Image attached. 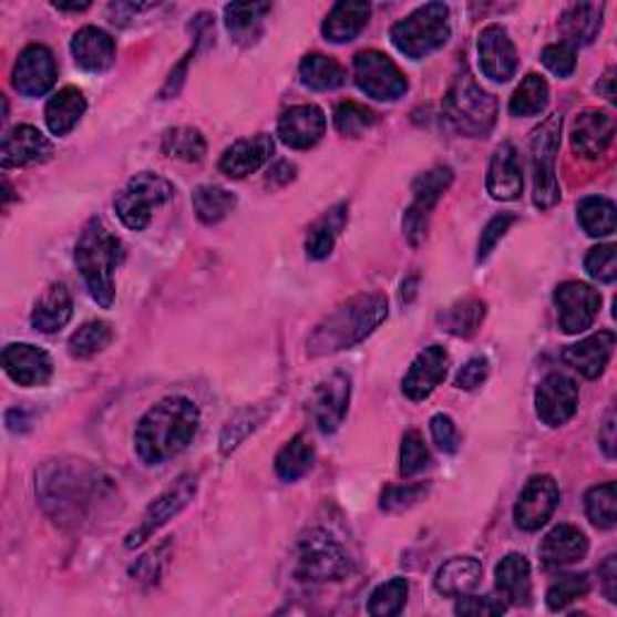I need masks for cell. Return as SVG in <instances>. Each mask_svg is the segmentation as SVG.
I'll use <instances>...</instances> for the list:
<instances>
[{
	"label": "cell",
	"instance_id": "obj_1",
	"mask_svg": "<svg viewBox=\"0 0 617 617\" xmlns=\"http://www.w3.org/2000/svg\"><path fill=\"white\" fill-rule=\"evenodd\" d=\"M116 483L82 459H53L37 471V500L53 524L85 531L114 510Z\"/></svg>",
	"mask_w": 617,
	"mask_h": 617
},
{
	"label": "cell",
	"instance_id": "obj_2",
	"mask_svg": "<svg viewBox=\"0 0 617 617\" xmlns=\"http://www.w3.org/2000/svg\"><path fill=\"white\" fill-rule=\"evenodd\" d=\"M198 405L184 395H167L141 418L135 428V454L145 465H162L179 456L196 436Z\"/></svg>",
	"mask_w": 617,
	"mask_h": 617
},
{
	"label": "cell",
	"instance_id": "obj_3",
	"mask_svg": "<svg viewBox=\"0 0 617 617\" xmlns=\"http://www.w3.org/2000/svg\"><path fill=\"white\" fill-rule=\"evenodd\" d=\"M389 317V299L381 292H362L323 317L307 340L309 358L350 350L372 336Z\"/></svg>",
	"mask_w": 617,
	"mask_h": 617
},
{
	"label": "cell",
	"instance_id": "obj_4",
	"mask_svg": "<svg viewBox=\"0 0 617 617\" xmlns=\"http://www.w3.org/2000/svg\"><path fill=\"white\" fill-rule=\"evenodd\" d=\"M123 256L126 254H123L121 239L109 232L100 217H92L75 244V264L90 297L102 309L112 307L116 299L114 270L121 266Z\"/></svg>",
	"mask_w": 617,
	"mask_h": 617
},
{
	"label": "cell",
	"instance_id": "obj_5",
	"mask_svg": "<svg viewBox=\"0 0 617 617\" xmlns=\"http://www.w3.org/2000/svg\"><path fill=\"white\" fill-rule=\"evenodd\" d=\"M444 114L461 135L485 138L495 128L497 100L480 88L469 71H463L454 78L446 92Z\"/></svg>",
	"mask_w": 617,
	"mask_h": 617
},
{
	"label": "cell",
	"instance_id": "obj_6",
	"mask_svg": "<svg viewBox=\"0 0 617 617\" xmlns=\"http://www.w3.org/2000/svg\"><path fill=\"white\" fill-rule=\"evenodd\" d=\"M451 37L449 8L444 3L420 6L391 27V41L403 56L420 61L442 49Z\"/></svg>",
	"mask_w": 617,
	"mask_h": 617
},
{
	"label": "cell",
	"instance_id": "obj_7",
	"mask_svg": "<svg viewBox=\"0 0 617 617\" xmlns=\"http://www.w3.org/2000/svg\"><path fill=\"white\" fill-rule=\"evenodd\" d=\"M295 574L305 582H342L352 574V559L331 533L309 528L297 541Z\"/></svg>",
	"mask_w": 617,
	"mask_h": 617
},
{
	"label": "cell",
	"instance_id": "obj_8",
	"mask_svg": "<svg viewBox=\"0 0 617 617\" xmlns=\"http://www.w3.org/2000/svg\"><path fill=\"white\" fill-rule=\"evenodd\" d=\"M559 135H562V116L551 114L533 133L531 141V164H533V203L541 210H551L559 200L557 184V153H559Z\"/></svg>",
	"mask_w": 617,
	"mask_h": 617
},
{
	"label": "cell",
	"instance_id": "obj_9",
	"mask_svg": "<svg viewBox=\"0 0 617 617\" xmlns=\"http://www.w3.org/2000/svg\"><path fill=\"white\" fill-rule=\"evenodd\" d=\"M174 184L164 179L160 174L143 172L135 174L133 179L126 184V188L114 198V210L123 225L133 232H143L153 213L160 205L169 203L174 198Z\"/></svg>",
	"mask_w": 617,
	"mask_h": 617
},
{
	"label": "cell",
	"instance_id": "obj_10",
	"mask_svg": "<svg viewBox=\"0 0 617 617\" xmlns=\"http://www.w3.org/2000/svg\"><path fill=\"white\" fill-rule=\"evenodd\" d=\"M354 82L367 97L379 102H395L408 92V78L387 53L381 51H360L352 61Z\"/></svg>",
	"mask_w": 617,
	"mask_h": 617
},
{
	"label": "cell",
	"instance_id": "obj_11",
	"mask_svg": "<svg viewBox=\"0 0 617 617\" xmlns=\"http://www.w3.org/2000/svg\"><path fill=\"white\" fill-rule=\"evenodd\" d=\"M196 492H198V480H196V475H191V473L182 475L172 487L164 490L162 495L147 506L143 518H141V524L135 526L126 536L128 551L141 547L145 541L153 538L164 524H169L174 516H179L186 510V506L194 502Z\"/></svg>",
	"mask_w": 617,
	"mask_h": 617
},
{
	"label": "cell",
	"instance_id": "obj_12",
	"mask_svg": "<svg viewBox=\"0 0 617 617\" xmlns=\"http://www.w3.org/2000/svg\"><path fill=\"white\" fill-rule=\"evenodd\" d=\"M451 184H454V169L444 167V164L420 174L413 182V205H410L403 217L405 237L413 246L422 241L424 229L430 225L432 210L436 208V203L442 200Z\"/></svg>",
	"mask_w": 617,
	"mask_h": 617
},
{
	"label": "cell",
	"instance_id": "obj_13",
	"mask_svg": "<svg viewBox=\"0 0 617 617\" xmlns=\"http://www.w3.org/2000/svg\"><path fill=\"white\" fill-rule=\"evenodd\" d=\"M600 305H603L600 295L586 282L569 280V282H562L555 290L559 328L569 336L584 333L586 328H592L594 321L598 319Z\"/></svg>",
	"mask_w": 617,
	"mask_h": 617
},
{
	"label": "cell",
	"instance_id": "obj_14",
	"mask_svg": "<svg viewBox=\"0 0 617 617\" xmlns=\"http://www.w3.org/2000/svg\"><path fill=\"white\" fill-rule=\"evenodd\" d=\"M559 504V487L551 475H533L521 490L514 506V521L521 531L536 533L553 518Z\"/></svg>",
	"mask_w": 617,
	"mask_h": 617
},
{
	"label": "cell",
	"instance_id": "obj_15",
	"mask_svg": "<svg viewBox=\"0 0 617 617\" xmlns=\"http://www.w3.org/2000/svg\"><path fill=\"white\" fill-rule=\"evenodd\" d=\"M59 68L56 59L49 47L44 44H30L12 68V88H16L22 97H44V94L56 85Z\"/></svg>",
	"mask_w": 617,
	"mask_h": 617
},
{
	"label": "cell",
	"instance_id": "obj_16",
	"mask_svg": "<svg viewBox=\"0 0 617 617\" xmlns=\"http://www.w3.org/2000/svg\"><path fill=\"white\" fill-rule=\"evenodd\" d=\"M579 405V387L569 377L547 374L536 391V415L547 428L567 424Z\"/></svg>",
	"mask_w": 617,
	"mask_h": 617
},
{
	"label": "cell",
	"instance_id": "obj_17",
	"mask_svg": "<svg viewBox=\"0 0 617 617\" xmlns=\"http://www.w3.org/2000/svg\"><path fill=\"white\" fill-rule=\"evenodd\" d=\"M348 405H350V379L340 372L323 379L319 387L313 389L309 401L311 418L323 434H333L340 428L342 420L348 415Z\"/></svg>",
	"mask_w": 617,
	"mask_h": 617
},
{
	"label": "cell",
	"instance_id": "obj_18",
	"mask_svg": "<svg viewBox=\"0 0 617 617\" xmlns=\"http://www.w3.org/2000/svg\"><path fill=\"white\" fill-rule=\"evenodd\" d=\"M6 374L24 389L47 387L53 377V362L47 350L30 342H10L3 350Z\"/></svg>",
	"mask_w": 617,
	"mask_h": 617
},
{
	"label": "cell",
	"instance_id": "obj_19",
	"mask_svg": "<svg viewBox=\"0 0 617 617\" xmlns=\"http://www.w3.org/2000/svg\"><path fill=\"white\" fill-rule=\"evenodd\" d=\"M477 56H480V68H483L485 78L495 80V82L512 80L518 68L514 41H512L510 32H506L500 24H490L483 32H480Z\"/></svg>",
	"mask_w": 617,
	"mask_h": 617
},
{
	"label": "cell",
	"instance_id": "obj_20",
	"mask_svg": "<svg viewBox=\"0 0 617 617\" xmlns=\"http://www.w3.org/2000/svg\"><path fill=\"white\" fill-rule=\"evenodd\" d=\"M449 372V352L442 346L424 348L410 364L403 379V393L410 401H428L432 391L446 379Z\"/></svg>",
	"mask_w": 617,
	"mask_h": 617
},
{
	"label": "cell",
	"instance_id": "obj_21",
	"mask_svg": "<svg viewBox=\"0 0 617 617\" xmlns=\"http://www.w3.org/2000/svg\"><path fill=\"white\" fill-rule=\"evenodd\" d=\"M326 133V116L317 104H299L287 109L278 121L280 141L292 150H309Z\"/></svg>",
	"mask_w": 617,
	"mask_h": 617
},
{
	"label": "cell",
	"instance_id": "obj_22",
	"mask_svg": "<svg viewBox=\"0 0 617 617\" xmlns=\"http://www.w3.org/2000/svg\"><path fill=\"white\" fill-rule=\"evenodd\" d=\"M613 135V116L608 112H598V109H586L572 123V150L579 157L596 160L610 147Z\"/></svg>",
	"mask_w": 617,
	"mask_h": 617
},
{
	"label": "cell",
	"instance_id": "obj_23",
	"mask_svg": "<svg viewBox=\"0 0 617 617\" xmlns=\"http://www.w3.org/2000/svg\"><path fill=\"white\" fill-rule=\"evenodd\" d=\"M272 150H276V143H272L268 133L241 138L235 145H229L223 157H219V172L229 176V179H246V176L264 167L272 157Z\"/></svg>",
	"mask_w": 617,
	"mask_h": 617
},
{
	"label": "cell",
	"instance_id": "obj_24",
	"mask_svg": "<svg viewBox=\"0 0 617 617\" xmlns=\"http://www.w3.org/2000/svg\"><path fill=\"white\" fill-rule=\"evenodd\" d=\"M53 155V145L39 128L22 123L12 131L6 133L3 138V153H0V162L3 169L12 167H27V164L47 162Z\"/></svg>",
	"mask_w": 617,
	"mask_h": 617
},
{
	"label": "cell",
	"instance_id": "obj_25",
	"mask_svg": "<svg viewBox=\"0 0 617 617\" xmlns=\"http://www.w3.org/2000/svg\"><path fill=\"white\" fill-rule=\"evenodd\" d=\"M75 63L88 73H106L116 63V44L112 34L100 27H82L71 41Z\"/></svg>",
	"mask_w": 617,
	"mask_h": 617
},
{
	"label": "cell",
	"instance_id": "obj_26",
	"mask_svg": "<svg viewBox=\"0 0 617 617\" xmlns=\"http://www.w3.org/2000/svg\"><path fill=\"white\" fill-rule=\"evenodd\" d=\"M524 188L521 160L512 143H502L490 160L487 169V194L495 200H516Z\"/></svg>",
	"mask_w": 617,
	"mask_h": 617
},
{
	"label": "cell",
	"instance_id": "obj_27",
	"mask_svg": "<svg viewBox=\"0 0 617 617\" xmlns=\"http://www.w3.org/2000/svg\"><path fill=\"white\" fill-rule=\"evenodd\" d=\"M615 350V333L613 331H598L594 336H588L584 340H579L577 346H569L562 354L565 364H569L572 369L586 379H598L613 358Z\"/></svg>",
	"mask_w": 617,
	"mask_h": 617
},
{
	"label": "cell",
	"instance_id": "obj_28",
	"mask_svg": "<svg viewBox=\"0 0 617 617\" xmlns=\"http://www.w3.org/2000/svg\"><path fill=\"white\" fill-rule=\"evenodd\" d=\"M73 317V297L65 282H51L32 309V328L39 333H56Z\"/></svg>",
	"mask_w": 617,
	"mask_h": 617
},
{
	"label": "cell",
	"instance_id": "obj_29",
	"mask_svg": "<svg viewBox=\"0 0 617 617\" xmlns=\"http://www.w3.org/2000/svg\"><path fill=\"white\" fill-rule=\"evenodd\" d=\"M588 553V538L577 526L559 524L543 538L538 555L545 567H567L584 559Z\"/></svg>",
	"mask_w": 617,
	"mask_h": 617
},
{
	"label": "cell",
	"instance_id": "obj_30",
	"mask_svg": "<svg viewBox=\"0 0 617 617\" xmlns=\"http://www.w3.org/2000/svg\"><path fill=\"white\" fill-rule=\"evenodd\" d=\"M483 579V565L475 557H451L439 567L434 577V588L442 596L461 598L473 594Z\"/></svg>",
	"mask_w": 617,
	"mask_h": 617
},
{
	"label": "cell",
	"instance_id": "obj_31",
	"mask_svg": "<svg viewBox=\"0 0 617 617\" xmlns=\"http://www.w3.org/2000/svg\"><path fill=\"white\" fill-rule=\"evenodd\" d=\"M495 579L497 592L506 603H512V606H528L533 596V582L531 565L524 555H506L495 569Z\"/></svg>",
	"mask_w": 617,
	"mask_h": 617
},
{
	"label": "cell",
	"instance_id": "obj_32",
	"mask_svg": "<svg viewBox=\"0 0 617 617\" xmlns=\"http://www.w3.org/2000/svg\"><path fill=\"white\" fill-rule=\"evenodd\" d=\"M369 16H372V6L369 3H348V0H342L328 12L321 32L333 44H348L364 30Z\"/></svg>",
	"mask_w": 617,
	"mask_h": 617
},
{
	"label": "cell",
	"instance_id": "obj_33",
	"mask_svg": "<svg viewBox=\"0 0 617 617\" xmlns=\"http://www.w3.org/2000/svg\"><path fill=\"white\" fill-rule=\"evenodd\" d=\"M88 112V100L78 88H63L47 102L44 119L53 135H68Z\"/></svg>",
	"mask_w": 617,
	"mask_h": 617
},
{
	"label": "cell",
	"instance_id": "obj_34",
	"mask_svg": "<svg viewBox=\"0 0 617 617\" xmlns=\"http://www.w3.org/2000/svg\"><path fill=\"white\" fill-rule=\"evenodd\" d=\"M348 225V205L338 203L331 210H326L317 223L309 227V235L305 241L307 256L311 260H323L333 254L336 239L340 237V232Z\"/></svg>",
	"mask_w": 617,
	"mask_h": 617
},
{
	"label": "cell",
	"instance_id": "obj_35",
	"mask_svg": "<svg viewBox=\"0 0 617 617\" xmlns=\"http://www.w3.org/2000/svg\"><path fill=\"white\" fill-rule=\"evenodd\" d=\"M603 24V6L596 3H577L559 20V32L565 37V44L572 49L588 47L598 37Z\"/></svg>",
	"mask_w": 617,
	"mask_h": 617
},
{
	"label": "cell",
	"instance_id": "obj_36",
	"mask_svg": "<svg viewBox=\"0 0 617 617\" xmlns=\"http://www.w3.org/2000/svg\"><path fill=\"white\" fill-rule=\"evenodd\" d=\"M270 12L268 3H232L225 8V24L229 37L241 47H251L264 32V18Z\"/></svg>",
	"mask_w": 617,
	"mask_h": 617
},
{
	"label": "cell",
	"instance_id": "obj_37",
	"mask_svg": "<svg viewBox=\"0 0 617 617\" xmlns=\"http://www.w3.org/2000/svg\"><path fill=\"white\" fill-rule=\"evenodd\" d=\"M485 313H487L485 301L469 297V299L456 301V305H451L444 311H439L436 323L442 326V331H446L451 336L471 338L477 333V328L483 326Z\"/></svg>",
	"mask_w": 617,
	"mask_h": 617
},
{
	"label": "cell",
	"instance_id": "obj_38",
	"mask_svg": "<svg viewBox=\"0 0 617 617\" xmlns=\"http://www.w3.org/2000/svg\"><path fill=\"white\" fill-rule=\"evenodd\" d=\"M313 459H317V449H313L311 439L307 434H297L276 456V473L282 483H297L311 471Z\"/></svg>",
	"mask_w": 617,
	"mask_h": 617
},
{
	"label": "cell",
	"instance_id": "obj_39",
	"mask_svg": "<svg viewBox=\"0 0 617 617\" xmlns=\"http://www.w3.org/2000/svg\"><path fill=\"white\" fill-rule=\"evenodd\" d=\"M299 75L307 88L317 92L338 90L346 82L348 73L336 59L323 56V53H309L299 63Z\"/></svg>",
	"mask_w": 617,
	"mask_h": 617
},
{
	"label": "cell",
	"instance_id": "obj_40",
	"mask_svg": "<svg viewBox=\"0 0 617 617\" xmlns=\"http://www.w3.org/2000/svg\"><path fill=\"white\" fill-rule=\"evenodd\" d=\"M194 210L196 217L200 219L203 225H217L237 208V196L232 191L223 188V186H213V184H203L194 191Z\"/></svg>",
	"mask_w": 617,
	"mask_h": 617
},
{
	"label": "cell",
	"instance_id": "obj_41",
	"mask_svg": "<svg viewBox=\"0 0 617 617\" xmlns=\"http://www.w3.org/2000/svg\"><path fill=\"white\" fill-rule=\"evenodd\" d=\"M162 153L172 160L198 164L203 162L205 153H208V143H205L198 128L176 126L162 133Z\"/></svg>",
	"mask_w": 617,
	"mask_h": 617
},
{
	"label": "cell",
	"instance_id": "obj_42",
	"mask_svg": "<svg viewBox=\"0 0 617 617\" xmlns=\"http://www.w3.org/2000/svg\"><path fill=\"white\" fill-rule=\"evenodd\" d=\"M579 225L588 237H610L617 229V210L615 203L603 196H588L579 203L577 208Z\"/></svg>",
	"mask_w": 617,
	"mask_h": 617
},
{
	"label": "cell",
	"instance_id": "obj_43",
	"mask_svg": "<svg viewBox=\"0 0 617 617\" xmlns=\"http://www.w3.org/2000/svg\"><path fill=\"white\" fill-rule=\"evenodd\" d=\"M547 102H551V85H547V80L538 73H528L512 94L510 112L512 116H538L545 112Z\"/></svg>",
	"mask_w": 617,
	"mask_h": 617
},
{
	"label": "cell",
	"instance_id": "obj_44",
	"mask_svg": "<svg viewBox=\"0 0 617 617\" xmlns=\"http://www.w3.org/2000/svg\"><path fill=\"white\" fill-rule=\"evenodd\" d=\"M266 415H268V410L258 408V405L237 410V413L225 422L223 432H219V451H223L225 456H229L246 436L254 434L260 424H264Z\"/></svg>",
	"mask_w": 617,
	"mask_h": 617
},
{
	"label": "cell",
	"instance_id": "obj_45",
	"mask_svg": "<svg viewBox=\"0 0 617 617\" xmlns=\"http://www.w3.org/2000/svg\"><path fill=\"white\" fill-rule=\"evenodd\" d=\"M112 338H114L112 326L106 321L94 319L82 323L71 336V340H68V352H71V358L75 360H90L94 354H100L104 348H109Z\"/></svg>",
	"mask_w": 617,
	"mask_h": 617
},
{
	"label": "cell",
	"instance_id": "obj_46",
	"mask_svg": "<svg viewBox=\"0 0 617 617\" xmlns=\"http://www.w3.org/2000/svg\"><path fill=\"white\" fill-rule=\"evenodd\" d=\"M586 516L596 528L610 531L617 524V487L603 483L586 492Z\"/></svg>",
	"mask_w": 617,
	"mask_h": 617
},
{
	"label": "cell",
	"instance_id": "obj_47",
	"mask_svg": "<svg viewBox=\"0 0 617 617\" xmlns=\"http://www.w3.org/2000/svg\"><path fill=\"white\" fill-rule=\"evenodd\" d=\"M405 600H408V582L403 577H395L374 588V594L369 596L367 613L374 617L399 615L405 608Z\"/></svg>",
	"mask_w": 617,
	"mask_h": 617
},
{
	"label": "cell",
	"instance_id": "obj_48",
	"mask_svg": "<svg viewBox=\"0 0 617 617\" xmlns=\"http://www.w3.org/2000/svg\"><path fill=\"white\" fill-rule=\"evenodd\" d=\"M336 131L348 135V138H360L364 131H369L377 123V116L372 109H367L360 102H342L338 104L333 114Z\"/></svg>",
	"mask_w": 617,
	"mask_h": 617
},
{
	"label": "cell",
	"instance_id": "obj_49",
	"mask_svg": "<svg viewBox=\"0 0 617 617\" xmlns=\"http://www.w3.org/2000/svg\"><path fill=\"white\" fill-rule=\"evenodd\" d=\"M172 557V541H162L153 551L145 553L135 565L131 567V577L143 584V586H155L160 584L164 569L169 565Z\"/></svg>",
	"mask_w": 617,
	"mask_h": 617
},
{
	"label": "cell",
	"instance_id": "obj_50",
	"mask_svg": "<svg viewBox=\"0 0 617 617\" xmlns=\"http://www.w3.org/2000/svg\"><path fill=\"white\" fill-rule=\"evenodd\" d=\"M588 588H592V584H588L586 574H567V577H559V582H555L551 588H547V596H545L547 608L555 613L565 610L574 600L584 598L588 594Z\"/></svg>",
	"mask_w": 617,
	"mask_h": 617
},
{
	"label": "cell",
	"instance_id": "obj_51",
	"mask_svg": "<svg viewBox=\"0 0 617 617\" xmlns=\"http://www.w3.org/2000/svg\"><path fill=\"white\" fill-rule=\"evenodd\" d=\"M430 465V451L418 430H408L401 444V475L413 477Z\"/></svg>",
	"mask_w": 617,
	"mask_h": 617
},
{
	"label": "cell",
	"instance_id": "obj_52",
	"mask_svg": "<svg viewBox=\"0 0 617 617\" xmlns=\"http://www.w3.org/2000/svg\"><path fill=\"white\" fill-rule=\"evenodd\" d=\"M586 272L598 282H615L617 278V246L615 244H600L594 246L592 251L586 254Z\"/></svg>",
	"mask_w": 617,
	"mask_h": 617
},
{
	"label": "cell",
	"instance_id": "obj_53",
	"mask_svg": "<svg viewBox=\"0 0 617 617\" xmlns=\"http://www.w3.org/2000/svg\"><path fill=\"white\" fill-rule=\"evenodd\" d=\"M424 497H428V485H395L383 490L379 506L381 512L387 514H399L405 510H413Z\"/></svg>",
	"mask_w": 617,
	"mask_h": 617
},
{
	"label": "cell",
	"instance_id": "obj_54",
	"mask_svg": "<svg viewBox=\"0 0 617 617\" xmlns=\"http://www.w3.org/2000/svg\"><path fill=\"white\" fill-rule=\"evenodd\" d=\"M543 63L551 73H555L557 78H569L577 68V49H572L565 41L559 44H551L543 49Z\"/></svg>",
	"mask_w": 617,
	"mask_h": 617
},
{
	"label": "cell",
	"instance_id": "obj_55",
	"mask_svg": "<svg viewBox=\"0 0 617 617\" xmlns=\"http://www.w3.org/2000/svg\"><path fill=\"white\" fill-rule=\"evenodd\" d=\"M516 223V215L512 213H502L497 217H492L490 223L485 225L483 229V237H480V244H477V260L483 264V260L495 251V246L502 241V237L510 232V227Z\"/></svg>",
	"mask_w": 617,
	"mask_h": 617
},
{
	"label": "cell",
	"instance_id": "obj_56",
	"mask_svg": "<svg viewBox=\"0 0 617 617\" xmlns=\"http://www.w3.org/2000/svg\"><path fill=\"white\" fill-rule=\"evenodd\" d=\"M430 432H432L434 444L442 449L444 454H456V451H459V430H456L454 420H451L444 413H439L430 420Z\"/></svg>",
	"mask_w": 617,
	"mask_h": 617
},
{
	"label": "cell",
	"instance_id": "obj_57",
	"mask_svg": "<svg viewBox=\"0 0 617 617\" xmlns=\"http://www.w3.org/2000/svg\"><path fill=\"white\" fill-rule=\"evenodd\" d=\"M506 606H510V603L502 600V598H492V596H485V598L461 596V600L456 603V615L492 617V615H502L506 610Z\"/></svg>",
	"mask_w": 617,
	"mask_h": 617
},
{
	"label": "cell",
	"instance_id": "obj_58",
	"mask_svg": "<svg viewBox=\"0 0 617 617\" xmlns=\"http://www.w3.org/2000/svg\"><path fill=\"white\" fill-rule=\"evenodd\" d=\"M487 377H490L487 358H471L459 369L454 383H456V389H461V391H473L477 387H483Z\"/></svg>",
	"mask_w": 617,
	"mask_h": 617
},
{
	"label": "cell",
	"instance_id": "obj_59",
	"mask_svg": "<svg viewBox=\"0 0 617 617\" xmlns=\"http://www.w3.org/2000/svg\"><path fill=\"white\" fill-rule=\"evenodd\" d=\"M598 577L603 584V594L610 603L617 600V557L608 555L606 562H603L600 569H598Z\"/></svg>",
	"mask_w": 617,
	"mask_h": 617
},
{
	"label": "cell",
	"instance_id": "obj_60",
	"mask_svg": "<svg viewBox=\"0 0 617 617\" xmlns=\"http://www.w3.org/2000/svg\"><path fill=\"white\" fill-rule=\"evenodd\" d=\"M598 442L603 446V454H606L608 459H615V413H608L606 422H603Z\"/></svg>",
	"mask_w": 617,
	"mask_h": 617
},
{
	"label": "cell",
	"instance_id": "obj_61",
	"mask_svg": "<svg viewBox=\"0 0 617 617\" xmlns=\"http://www.w3.org/2000/svg\"><path fill=\"white\" fill-rule=\"evenodd\" d=\"M6 424L10 432H27L30 430V413L22 408H12L6 413Z\"/></svg>",
	"mask_w": 617,
	"mask_h": 617
},
{
	"label": "cell",
	"instance_id": "obj_62",
	"mask_svg": "<svg viewBox=\"0 0 617 617\" xmlns=\"http://www.w3.org/2000/svg\"><path fill=\"white\" fill-rule=\"evenodd\" d=\"M295 164H290V162H278L276 167H272V172H270V182H276V179H280V184H290L292 179H295Z\"/></svg>",
	"mask_w": 617,
	"mask_h": 617
},
{
	"label": "cell",
	"instance_id": "obj_63",
	"mask_svg": "<svg viewBox=\"0 0 617 617\" xmlns=\"http://www.w3.org/2000/svg\"><path fill=\"white\" fill-rule=\"evenodd\" d=\"M613 82H615V68H608V73L600 78L598 82V92L606 94V100H615V90H613Z\"/></svg>",
	"mask_w": 617,
	"mask_h": 617
},
{
	"label": "cell",
	"instance_id": "obj_64",
	"mask_svg": "<svg viewBox=\"0 0 617 617\" xmlns=\"http://www.w3.org/2000/svg\"><path fill=\"white\" fill-rule=\"evenodd\" d=\"M53 8L63 10V12H82V10H88V8H90V3H71V6H65V3H53Z\"/></svg>",
	"mask_w": 617,
	"mask_h": 617
}]
</instances>
